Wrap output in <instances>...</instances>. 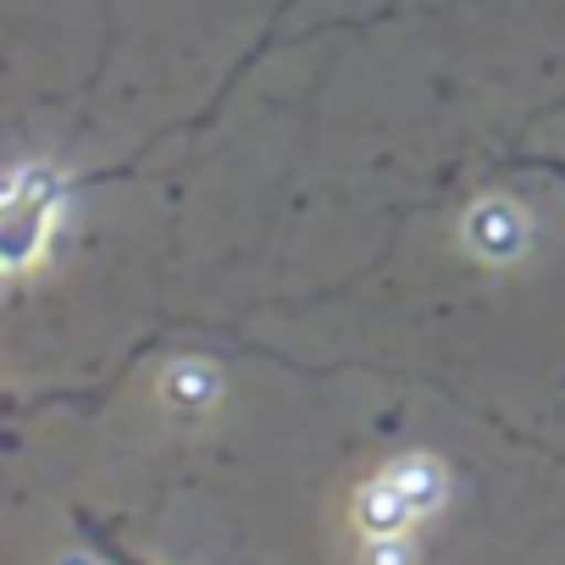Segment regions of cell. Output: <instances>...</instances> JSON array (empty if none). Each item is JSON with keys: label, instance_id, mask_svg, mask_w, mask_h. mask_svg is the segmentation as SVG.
<instances>
[{"label": "cell", "instance_id": "obj_9", "mask_svg": "<svg viewBox=\"0 0 565 565\" xmlns=\"http://www.w3.org/2000/svg\"><path fill=\"white\" fill-rule=\"evenodd\" d=\"M548 167H554V178H559V183H565V167H559V161H548Z\"/></svg>", "mask_w": 565, "mask_h": 565}, {"label": "cell", "instance_id": "obj_4", "mask_svg": "<svg viewBox=\"0 0 565 565\" xmlns=\"http://www.w3.org/2000/svg\"><path fill=\"white\" fill-rule=\"evenodd\" d=\"M216 388H222V372H216L211 361H178V366H167V377H161V399H167L172 411H205V405L216 399Z\"/></svg>", "mask_w": 565, "mask_h": 565}, {"label": "cell", "instance_id": "obj_1", "mask_svg": "<svg viewBox=\"0 0 565 565\" xmlns=\"http://www.w3.org/2000/svg\"><path fill=\"white\" fill-rule=\"evenodd\" d=\"M78 183H67L56 167H40V161H29V167H18L12 178H7V194H0V260H7V271L18 277L40 249H45V233H51V216L62 211V200L73 194Z\"/></svg>", "mask_w": 565, "mask_h": 565}, {"label": "cell", "instance_id": "obj_8", "mask_svg": "<svg viewBox=\"0 0 565 565\" xmlns=\"http://www.w3.org/2000/svg\"><path fill=\"white\" fill-rule=\"evenodd\" d=\"M56 565H95V559H89V554H62Z\"/></svg>", "mask_w": 565, "mask_h": 565}, {"label": "cell", "instance_id": "obj_3", "mask_svg": "<svg viewBox=\"0 0 565 565\" xmlns=\"http://www.w3.org/2000/svg\"><path fill=\"white\" fill-rule=\"evenodd\" d=\"M416 515H422V510L405 499V488H399L388 471L355 493V521H361V532H366V537H394V532H411V521H416Z\"/></svg>", "mask_w": 565, "mask_h": 565}, {"label": "cell", "instance_id": "obj_6", "mask_svg": "<svg viewBox=\"0 0 565 565\" xmlns=\"http://www.w3.org/2000/svg\"><path fill=\"white\" fill-rule=\"evenodd\" d=\"M366 565H416V543H411V532L372 537V543H366Z\"/></svg>", "mask_w": 565, "mask_h": 565}, {"label": "cell", "instance_id": "obj_2", "mask_svg": "<svg viewBox=\"0 0 565 565\" xmlns=\"http://www.w3.org/2000/svg\"><path fill=\"white\" fill-rule=\"evenodd\" d=\"M466 244L488 266H510V260L526 255V216L510 200H477L466 211Z\"/></svg>", "mask_w": 565, "mask_h": 565}, {"label": "cell", "instance_id": "obj_7", "mask_svg": "<svg viewBox=\"0 0 565 565\" xmlns=\"http://www.w3.org/2000/svg\"><path fill=\"white\" fill-rule=\"evenodd\" d=\"M84 532H89V526H84ZM89 543H95V548H100V559H106V565H134V559H128V554H122V548H111V543H106V537H100V532H89Z\"/></svg>", "mask_w": 565, "mask_h": 565}, {"label": "cell", "instance_id": "obj_5", "mask_svg": "<svg viewBox=\"0 0 565 565\" xmlns=\"http://www.w3.org/2000/svg\"><path fill=\"white\" fill-rule=\"evenodd\" d=\"M388 477L405 488V499L427 515V510H438L444 504V493H449V477H444V466L433 460V455H399L394 466H388Z\"/></svg>", "mask_w": 565, "mask_h": 565}]
</instances>
